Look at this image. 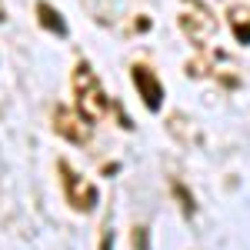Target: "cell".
I'll list each match as a JSON object with an SVG mask.
<instances>
[{
  "label": "cell",
  "instance_id": "cell-2",
  "mask_svg": "<svg viewBox=\"0 0 250 250\" xmlns=\"http://www.w3.org/2000/svg\"><path fill=\"white\" fill-rule=\"evenodd\" d=\"M57 173H60V184H63V193H67V204L80 213H90L100 200V193L90 180H83V173H77L67 160H57Z\"/></svg>",
  "mask_w": 250,
  "mask_h": 250
},
{
  "label": "cell",
  "instance_id": "cell-5",
  "mask_svg": "<svg viewBox=\"0 0 250 250\" xmlns=\"http://www.w3.org/2000/svg\"><path fill=\"white\" fill-rule=\"evenodd\" d=\"M130 77H134L137 90H140V100H144V107L147 110H160L164 107V83L154 77V70L150 67H144V63H134L130 67Z\"/></svg>",
  "mask_w": 250,
  "mask_h": 250
},
{
  "label": "cell",
  "instance_id": "cell-6",
  "mask_svg": "<svg viewBox=\"0 0 250 250\" xmlns=\"http://www.w3.org/2000/svg\"><path fill=\"white\" fill-rule=\"evenodd\" d=\"M37 17H40V27H43V30H50V34H57V37H67V23H63V17H60L47 0H37Z\"/></svg>",
  "mask_w": 250,
  "mask_h": 250
},
{
  "label": "cell",
  "instance_id": "cell-7",
  "mask_svg": "<svg viewBox=\"0 0 250 250\" xmlns=\"http://www.w3.org/2000/svg\"><path fill=\"white\" fill-rule=\"evenodd\" d=\"M230 27H233V37L240 43H250V10H244V7L230 10Z\"/></svg>",
  "mask_w": 250,
  "mask_h": 250
},
{
  "label": "cell",
  "instance_id": "cell-8",
  "mask_svg": "<svg viewBox=\"0 0 250 250\" xmlns=\"http://www.w3.org/2000/svg\"><path fill=\"white\" fill-rule=\"evenodd\" d=\"M170 190H173V197L180 200V207H184V213H187V217H193V213H197V204H193L190 190H187V187H184L180 180H173V184H170Z\"/></svg>",
  "mask_w": 250,
  "mask_h": 250
},
{
  "label": "cell",
  "instance_id": "cell-1",
  "mask_svg": "<svg viewBox=\"0 0 250 250\" xmlns=\"http://www.w3.org/2000/svg\"><path fill=\"white\" fill-rule=\"evenodd\" d=\"M70 83H74V104H77V110L90 124H97L100 117L107 114V94H104V83L94 74V67L87 60H77V67L70 74Z\"/></svg>",
  "mask_w": 250,
  "mask_h": 250
},
{
  "label": "cell",
  "instance_id": "cell-10",
  "mask_svg": "<svg viewBox=\"0 0 250 250\" xmlns=\"http://www.w3.org/2000/svg\"><path fill=\"white\" fill-rule=\"evenodd\" d=\"M100 250H114V230L104 227V240H100Z\"/></svg>",
  "mask_w": 250,
  "mask_h": 250
},
{
  "label": "cell",
  "instance_id": "cell-4",
  "mask_svg": "<svg viewBox=\"0 0 250 250\" xmlns=\"http://www.w3.org/2000/svg\"><path fill=\"white\" fill-rule=\"evenodd\" d=\"M90 127H94V124L80 114V110L77 114H74L70 107H57V110H54V130H57L63 140H70V144H87V140H90Z\"/></svg>",
  "mask_w": 250,
  "mask_h": 250
},
{
  "label": "cell",
  "instance_id": "cell-11",
  "mask_svg": "<svg viewBox=\"0 0 250 250\" xmlns=\"http://www.w3.org/2000/svg\"><path fill=\"white\" fill-rule=\"evenodd\" d=\"M0 20H7V14H3V3H0Z\"/></svg>",
  "mask_w": 250,
  "mask_h": 250
},
{
  "label": "cell",
  "instance_id": "cell-9",
  "mask_svg": "<svg viewBox=\"0 0 250 250\" xmlns=\"http://www.w3.org/2000/svg\"><path fill=\"white\" fill-rule=\"evenodd\" d=\"M147 233H150V230H147L144 224H137V227H134V250H150V247H147Z\"/></svg>",
  "mask_w": 250,
  "mask_h": 250
},
{
  "label": "cell",
  "instance_id": "cell-3",
  "mask_svg": "<svg viewBox=\"0 0 250 250\" xmlns=\"http://www.w3.org/2000/svg\"><path fill=\"white\" fill-rule=\"evenodd\" d=\"M180 30H184L193 43H204L207 37H213L217 20H213V14L200 0H184V7H180Z\"/></svg>",
  "mask_w": 250,
  "mask_h": 250
}]
</instances>
